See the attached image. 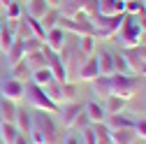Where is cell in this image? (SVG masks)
<instances>
[{
	"mask_svg": "<svg viewBox=\"0 0 146 144\" xmlns=\"http://www.w3.org/2000/svg\"><path fill=\"white\" fill-rule=\"evenodd\" d=\"M95 61H98V70L102 77H111L114 75V53L102 49L100 53H95Z\"/></svg>",
	"mask_w": 146,
	"mask_h": 144,
	"instance_id": "cell-13",
	"label": "cell"
},
{
	"mask_svg": "<svg viewBox=\"0 0 146 144\" xmlns=\"http://www.w3.org/2000/svg\"><path fill=\"white\" fill-rule=\"evenodd\" d=\"M9 3H12V0H0V7H3V9H5V7L9 5Z\"/></svg>",
	"mask_w": 146,
	"mask_h": 144,
	"instance_id": "cell-44",
	"label": "cell"
},
{
	"mask_svg": "<svg viewBox=\"0 0 146 144\" xmlns=\"http://www.w3.org/2000/svg\"><path fill=\"white\" fill-rule=\"evenodd\" d=\"M139 33H141V28H139L137 19H135V16H125L123 26L116 30V35L111 40H116L121 49H132V47L139 44Z\"/></svg>",
	"mask_w": 146,
	"mask_h": 144,
	"instance_id": "cell-3",
	"label": "cell"
},
{
	"mask_svg": "<svg viewBox=\"0 0 146 144\" xmlns=\"http://www.w3.org/2000/svg\"><path fill=\"white\" fill-rule=\"evenodd\" d=\"M123 3H125V0H123Z\"/></svg>",
	"mask_w": 146,
	"mask_h": 144,
	"instance_id": "cell-50",
	"label": "cell"
},
{
	"mask_svg": "<svg viewBox=\"0 0 146 144\" xmlns=\"http://www.w3.org/2000/svg\"><path fill=\"white\" fill-rule=\"evenodd\" d=\"M30 142L33 144H56L60 125L53 121V114L33 109L30 112Z\"/></svg>",
	"mask_w": 146,
	"mask_h": 144,
	"instance_id": "cell-1",
	"label": "cell"
},
{
	"mask_svg": "<svg viewBox=\"0 0 146 144\" xmlns=\"http://www.w3.org/2000/svg\"><path fill=\"white\" fill-rule=\"evenodd\" d=\"M14 125L19 128V133L21 135H30V112L28 109H23V107H19L16 109V119H14Z\"/></svg>",
	"mask_w": 146,
	"mask_h": 144,
	"instance_id": "cell-19",
	"label": "cell"
},
{
	"mask_svg": "<svg viewBox=\"0 0 146 144\" xmlns=\"http://www.w3.org/2000/svg\"><path fill=\"white\" fill-rule=\"evenodd\" d=\"M114 75H130V67H127V63H125L123 51L114 53Z\"/></svg>",
	"mask_w": 146,
	"mask_h": 144,
	"instance_id": "cell-33",
	"label": "cell"
},
{
	"mask_svg": "<svg viewBox=\"0 0 146 144\" xmlns=\"http://www.w3.org/2000/svg\"><path fill=\"white\" fill-rule=\"evenodd\" d=\"M116 3L118 0H98V14H104V16L118 14L116 12Z\"/></svg>",
	"mask_w": 146,
	"mask_h": 144,
	"instance_id": "cell-30",
	"label": "cell"
},
{
	"mask_svg": "<svg viewBox=\"0 0 146 144\" xmlns=\"http://www.w3.org/2000/svg\"><path fill=\"white\" fill-rule=\"evenodd\" d=\"M132 130H135V135H137V139H146V121H137Z\"/></svg>",
	"mask_w": 146,
	"mask_h": 144,
	"instance_id": "cell-38",
	"label": "cell"
},
{
	"mask_svg": "<svg viewBox=\"0 0 146 144\" xmlns=\"http://www.w3.org/2000/svg\"><path fill=\"white\" fill-rule=\"evenodd\" d=\"M104 123L109 125V130H132L135 123H137V119L127 116L125 112H118V114H109Z\"/></svg>",
	"mask_w": 146,
	"mask_h": 144,
	"instance_id": "cell-9",
	"label": "cell"
},
{
	"mask_svg": "<svg viewBox=\"0 0 146 144\" xmlns=\"http://www.w3.org/2000/svg\"><path fill=\"white\" fill-rule=\"evenodd\" d=\"M63 144H81V137H79V135H67V137L63 139Z\"/></svg>",
	"mask_w": 146,
	"mask_h": 144,
	"instance_id": "cell-39",
	"label": "cell"
},
{
	"mask_svg": "<svg viewBox=\"0 0 146 144\" xmlns=\"http://www.w3.org/2000/svg\"><path fill=\"white\" fill-rule=\"evenodd\" d=\"M65 40H67V33H65L60 26H56V28H51V30L46 33V40H44V44H46V47H49L53 53H58V51L63 49Z\"/></svg>",
	"mask_w": 146,
	"mask_h": 144,
	"instance_id": "cell-11",
	"label": "cell"
},
{
	"mask_svg": "<svg viewBox=\"0 0 146 144\" xmlns=\"http://www.w3.org/2000/svg\"><path fill=\"white\" fill-rule=\"evenodd\" d=\"M58 19H60V12H58L56 7H51V9L42 16V19H40V23H42V28L49 33L51 28H56V26H58Z\"/></svg>",
	"mask_w": 146,
	"mask_h": 144,
	"instance_id": "cell-24",
	"label": "cell"
},
{
	"mask_svg": "<svg viewBox=\"0 0 146 144\" xmlns=\"http://www.w3.org/2000/svg\"><path fill=\"white\" fill-rule=\"evenodd\" d=\"M16 102L7 100V98H0V121H7V123H14L16 119Z\"/></svg>",
	"mask_w": 146,
	"mask_h": 144,
	"instance_id": "cell-18",
	"label": "cell"
},
{
	"mask_svg": "<svg viewBox=\"0 0 146 144\" xmlns=\"http://www.w3.org/2000/svg\"><path fill=\"white\" fill-rule=\"evenodd\" d=\"M26 56V51H23V42L21 40H16L7 51H5V61H7V67H14L16 63H21Z\"/></svg>",
	"mask_w": 146,
	"mask_h": 144,
	"instance_id": "cell-15",
	"label": "cell"
},
{
	"mask_svg": "<svg viewBox=\"0 0 146 144\" xmlns=\"http://www.w3.org/2000/svg\"><path fill=\"white\" fill-rule=\"evenodd\" d=\"M81 144H95V130H93V125L81 128Z\"/></svg>",
	"mask_w": 146,
	"mask_h": 144,
	"instance_id": "cell-36",
	"label": "cell"
},
{
	"mask_svg": "<svg viewBox=\"0 0 146 144\" xmlns=\"http://www.w3.org/2000/svg\"><path fill=\"white\" fill-rule=\"evenodd\" d=\"M30 77H33V84H37V86H46V84H51V81H56L49 67H40V70L30 72Z\"/></svg>",
	"mask_w": 146,
	"mask_h": 144,
	"instance_id": "cell-22",
	"label": "cell"
},
{
	"mask_svg": "<svg viewBox=\"0 0 146 144\" xmlns=\"http://www.w3.org/2000/svg\"><path fill=\"white\" fill-rule=\"evenodd\" d=\"M0 12H3V7H0Z\"/></svg>",
	"mask_w": 146,
	"mask_h": 144,
	"instance_id": "cell-48",
	"label": "cell"
},
{
	"mask_svg": "<svg viewBox=\"0 0 146 144\" xmlns=\"http://www.w3.org/2000/svg\"><path fill=\"white\" fill-rule=\"evenodd\" d=\"M0 144H3V139H0Z\"/></svg>",
	"mask_w": 146,
	"mask_h": 144,
	"instance_id": "cell-49",
	"label": "cell"
},
{
	"mask_svg": "<svg viewBox=\"0 0 146 144\" xmlns=\"http://www.w3.org/2000/svg\"><path fill=\"white\" fill-rule=\"evenodd\" d=\"M21 14H23V7L16 3V0H12V3L5 7V16H7V21H16V19H21Z\"/></svg>",
	"mask_w": 146,
	"mask_h": 144,
	"instance_id": "cell-31",
	"label": "cell"
},
{
	"mask_svg": "<svg viewBox=\"0 0 146 144\" xmlns=\"http://www.w3.org/2000/svg\"><path fill=\"white\" fill-rule=\"evenodd\" d=\"M51 53H53V51L44 44L40 51L26 53V56H23V61H26L28 70H30V72H35V70H40V67H49V58H51Z\"/></svg>",
	"mask_w": 146,
	"mask_h": 144,
	"instance_id": "cell-8",
	"label": "cell"
},
{
	"mask_svg": "<svg viewBox=\"0 0 146 144\" xmlns=\"http://www.w3.org/2000/svg\"><path fill=\"white\" fill-rule=\"evenodd\" d=\"M125 102L123 98H116V95H107V105H104V112L107 114H118V112H125Z\"/></svg>",
	"mask_w": 146,
	"mask_h": 144,
	"instance_id": "cell-25",
	"label": "cell"
},
{
	"mask_svg": "<svg viewBox=\"0 0 146 144\" xmlns=\"http://www.w3.org/2000/svg\"><path fill=\"white\" fill-rule=\"evenodd\" d=\"M16 137H19V128L14 123L0 121V139H3V144H14Z\"/></svg>",
	"mask_w": 146,
	"mask_h": 144,
	"instance_id": "cell-20",
	"label": "cell"
},
{
	"mask_svg": "<svg viewBox=\"0 0 146 144\" xmlns=\"http://www.w3.org/2000/svg\"><path fill=\"white\" fill-rule=\"evenodd\" d=\"M14 42H16V35H14V30L5 23V26H3V30H0V51L5 53V51L14 44Z\"/></svg>",
	"mask_w": 146,
	"mask_h": 144,
	"instance_id": "cell-26",
	"label": "cell"
},
{
	"mask_svg": "<svg viewBox=\"0 0 146 144\" xmlns=\"http://www.w3.org/2000/svg\"><path fill=\"white\" fill-rule=\"evenodd\" d=\"M137 88H139V79L132 75H111L109 77V95L130 100V98H135Z\"/></svg>",
	"mask_w": 146,
	"mask_h": 144,
	"instance_id": "cell-2",
	"label": "cell"
},
{
	"mask_svg": "<svg viewBox=\"0 0 146 144\" xmlns=\"http://www.w3.org/2000/svg\"><path fill=\"white\" fill-rule=\"evenodd\" d=\"M81 112H84V105H81V102H74V100H70V102L60 105V107H58V116H60V125H63L65 130H70V128H74V123H77V119L81 116Z\"/></svg>",
	"mask_w": 146,
	"mask_h": 144,
	"instance_id": "cell-6",
	"label": "cell"
},
{
	"mask_svg": "<svg viewBox=\"0 0 146 144\" xmlns=\"http://www.w3.org/2000/svg\"><path fill=\"white\" fill-rule=\"evenodd\" d=\"M28 26H30V30H33V35H35V37H37V40H46V30L42 28V23H40V19H30V16H28Z\"/></svg>",
	"mask_w": 146,
	"mask_h": 144,
	"instance_id": "cell-34",
	"label": "cell"
},
{
	"mask_svg": "<svg viewBox=\"0 0 146 144\" xmlns=\"http://www.w3.org/2000/svg\"><path fill=\"white\" fill-rule=\"evenodd\" d=\"M137 23H139V28H141V30H146V16H139Z\"/></svg>",
	"mask_w": 146,
	"mask_h": 144,
	"instance_id": "cell-41",
	"label": "cell"
},
{
	"mask_svg": "<svg viewBox=\"0 0 146 144\" xmlns=\"http://www.w3.org/2000/svg\"><path fill=\"white\" fill-rule=\"evenodd\" d=\"M139 44H141V47H146V30H141V33H139Z\"/></svg>",
	"mask_w": 146,
	"mask_h": 144,
	"instance_id": "cell-42",
	"label": "cell"
},
{
	"mask_svg": "<svg viewBox=\"0 0 146 144\" xmlns=\"http://www.w3.org/2000/svg\"><path fill=\"white\" fill-rule=\"evenodd\" d=\"M90 84H93V93H98V95H102V98L109 95V77H102V75H100V77H95Z\"/></svg>",
	"mask_w": 146,
	"mask_h": 144,
	"instance_id": "cell-29",
	"label": "cell"
},
{
	"mask_svg": "<svg viewBox=\"0 0 146 144\" xmlns=\"http://www.w3.org/2000/svg\"><path fill=\"white\" fill-rule=\"evenodd\" d=\"M125 14L127 16H144V0H125Z\"/></svg>",
	"mask_w": 146,
	"mask_h": 144,
	"instance_id": "cell-28",
	"label": "cell"
},
{
	"mask_svg": "<svg viewBox=\"0 0 146 144\" xmlns=\"http://www.w3.org/2000/svg\"><path fill=\"white\" fill-rule=\"evenodd\" d=\"M49 70H51V75H53V79H56V81H60V84L70 81V77H67V67H65L63 61L58 58V53H51V58H49Z\"/></svg>",
	"mask_w": 146,
	"mask_h": 144,
	"instance_id": "cell-14",
	"label": "cell"
},
{
	"mask_svg": "<svg viewBox=\"0 0 146 144\" xmlns=\"http://www.w3.org/2000/svg\"><path fill=\"white\" fill-rule=\"evenodd\" d=\"M93 130H95V144H114L111 130H109L107 123H93Z\"/></svg>",
	"mask_w": 146,
	"mask_h": 144,
	"instance_id": "cell-21",
	"label": "cell"
},
{
	"mask_svg": "<svg viewBox=\"0 0 146 144\" xmlns=\"http://www.w3.org/2000/svg\"><path fill=\"white\" fill-rule=\"evenodd\" d=\"M111 142L114 144H135L137 135H135V130H111Z\"/></svg>",
	"mask_w": 146,
	"mask_h": 144,
	"instance_id": "cell-23",
	"label": "cell"
},
{
	"mask_svg": "<svg viewBox=\"0 0 146 144\" xmlns=\"http://www.w3.org/2000/svg\"><path fill=\"white\" fill-rule=\"evenodd\" d=\"M49 3L46 0H28V5H26V12L30 19H42V16L49 12Z\"/></svg>",
	"mask_w": 146,
	"mask_h": 144,
	"instance_id": "cell-16",
	"label": "cell"
},
{
	"mask_svg": "<svg viewBox=\"0 0 146 144\" xmlns=\"http://www.w3.org/2000/svg\"><path fill=\"white\" fill-rule=\"evenodd\" d=\"M58 12L65 19H74L77 14H86L90 19L98 14V0H63Z\"/></svg>",
	"mask_w": 146,
	"mask_h": 144,
	"instance_id": "cell-5",
	"label": "cell"
},
{
	"mask_svg": "<svg viewBox=\"0 0 146 144\" xmlns=\"http://www.w3.org/2000/svg\"><path fill=\"white\" fill-rule=\"evenodd\" d=\"M21 42H23V51H26V53L40 51V49L44 47V42H42V40H37V37H28V40H21Z\"/></svg>",
	"mask_w": 146,
	"mask_h": 144,
	"instance_id": "cell-35",
	"label": "cell"
},
{
	"mask_svg": "<svg viewBox=\"0 0 146 144\" xmlns=\"http://www.w3.org/2000/svg\"><path fill=\"white\" fill-rule=\"evenodd\" d=\"M3 26H5V21H3V19H0V30H3Z\"/></svg>",
	"mask_w": 146,
	"mask_h": 144,
	"instance_id": "cell-46",
	"label": "cell"
},
{
	"mask_svg": "<svg viewBox=\"0 0 146 144\" xmlns=\"http://www.w3.org/2000/svg\"><path fill=\"white\" fill-rule=\"evenodd\" d=\"M46 3H49V7H56V9H58V7H60V3H63V0H46Z\"/></svg>",
	"mask_w": 146,
	"mask_h": 144,
	"instance_id": "cell-43",
	"label": "cell"
},
{
	"mask_svg": "<svg viewBox=\"0 0 146 144\" xmlns=\"http://www.w3.org/2000/svg\"><path fill=\"white\" fill-rule=\"evenodd\" d=\"M74 93H77V81H65V84H63V95H65V100L70 102L72 98H74Z\"/></svg>",
	"mask_w": 146,
	"mask_h": 144,
	"instance_id": "cell-37",
	"label": "cell"
},
{
	"mask_svg": "<svg viewBox=\"0 0 146 144\" xmlns=\"http://www.w3.org/2000/svg\"><path fill=\"white\" fill-rule=\"evenodd\" d=\"M14 144H33V142H30V135H21V133H19V137H16Z\"/></svg>",
	"mask_w": 146,
	"mask_h": 144,
	"instance_id": "cell-40",
	"label": "cell"
},
{
	"mask_svg": "<svg viewBox=\"0 0 146 144\" xmlns=\"http://www.w3.org/2000/svg\"><path fill=\"white\" fill-rule=\"evenodd\" d=\"M144 16H146V0H144Z\"/></svg>",
	"mask_w": 146,
	"mask_h": 144,
	"instance_id": "cell-47",
	"label": "cell"
},
{
	"mask_svg": "<svg viewBox=\"0 0 146 144\" xmlns=\"http://www.w3.org/2000/svg\"><path fill=\"white\" fill-rule=\"evenodd\" d=\"M42 88H44V93L49 95V100H53L58 107L67 102L65 95H63V84H60V81H51V84H46V86H42Z\"/></svg>",
	"mask_w": 146,
	"mask_h": 144,
	"instance_id": "cell-17",
	"label": "cell"
},
{
	"mask_svg": "<svg viewBox=\"0 0 146 144\" xmlns=\"http://www.w3.org/2000/svg\"><path fill=\"white\" fill-rule=\"evenodd\" d=\"M0 98H7L12 102L23 100L26 98V84L19 81V79H14V77L3 79V81H0Z\"/></svg>",
	"mask_w": 146,
	"mask_h": 144,
	"instance_id": "cell-7",
	"label": "cell"
},
{
	"mask_svg": "<svg viewBox=\"0 0 146 144\" xmlns=\"http://www.w3.org/2000/svg\"><path fill=\"white\" fill-rule=\"evenodd\" d=\"M84 112H86V116H88V123H104L107 121V112H104V107L100 105V102H95V100H90V102H86L84 105Z\"/></svg>",
	"mask_w": 146,
	"mask_h": 144,
	"instance_id": "cell-12",
	"label": "cell"
},
{
	"mask_svg": "<svg viewBox=\"0 0 146 144\" xmlns=\"http://www.w3.org/2000/svg\"><path fill=\"white\" fill-rule=\"evenodd\" d=\"M26 100L33 109H42V112H49V114H58V105L49 100V95L44 93V88L37 86V84H26Z\"/></svg>",
	"mask_w": 146,
	"mask_h": 144,
	"instance_id": "cell-4",
	"label": "cell"
},
{
	"mask_svg": "<svg viewBox=\"0 0 146 144\" xmlns=\"http://www.w3.org/2000/svg\"><path fill=\"white\" fill-rule=\"evenodd\" d=\"M79 51L86 56H95V37L93 35H81L79 37Z\"/></svg>",
	"mask_w": 146,
	"mask_h": 144,
	"instance_id": "cell-27",
	"label": "cell"
},
{
	"mask_svg": "<svg viewBox=\"0 0 146 144\" xmlns=\"http://www.w3.org/2000/svg\"><path fill=\"white\" fill-rule=\"evenodd\" d=\"M139 75H141V77H146V63L141 65V70H139Z\"/></svg>",
	"mask_w": 146,
	"mask_h": 144,
	"instance_id": "cell-45",
	"label": "cell"
},
{
	"mask_svg": "<svg viewBox=\"0 0 146 144\" xmlns=\"http://www.w3.org/2000/svg\"><path fill=\"white\" fill-rule=\"evenodd\" d=\"M95 77H100L98 61H95V56H88V61L77 70V79L74 81H93Z\"/></svg>",
	"mask_w": 146,
	"mask_h": 144,
	"instance_id": "cell-10",
	"label": "cell"
},
{
	"mask_svg": "<svg viewBox=\"0 0 146 144\" xmlns=\"http://www.w3.org/2000/svg\"><path fill=\"white\" fill-rule=\"evenodd\" d=\"M12 75H14V79H19V81H28V77H30V70H28V65H26V61H21V63H16L14 67H12Z\"/></svg>",
	"mask_w": 146,
	"mask_h": 144,
	"instance_id": "cell-32",
	"label": "cell"
}]
</instances>
